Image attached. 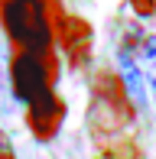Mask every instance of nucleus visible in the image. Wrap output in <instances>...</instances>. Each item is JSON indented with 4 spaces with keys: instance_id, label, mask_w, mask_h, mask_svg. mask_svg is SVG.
<instances>
[{
    "instance_id": "f03ea898",
    "label": "nucleus",
    "mask_w": 156,
    "mask_h": 159,
    "mask_svg": "<svg viewBox=\"0 0 156 159\" xmlns=\"http://www.w3.org/2000/svg\"><path fill=\"white\" fill-rule=\"evenodd\" d=\"M52 81H55V59L52 55L16 49V55L10 62V84H13V94L23 101L26 107L33 101H39L42 94H49Z\"/></svg>"
},
{
    "instance_id": "1a4fd4ad",
    "label": "nucleus",
    "mask_w": 156,
    "mask_h": 159,
    "mask_svg": "<svg viewBox=\"0 0 156 159\" xmlns=\"http://www.w3.org/2000/svg\"><path fill=\"white\" fill-rule=\"evenodd\" d=\"M0 159H16V149H13L10 136H3V133H0Z\"/></svg>"
},
{
    "instance_id": "f257e3e1",
    "label": "nucleus",
    "mask_w": 156,
    "mask_h": 159,
    "mask_svg": "<svg viewBox=\"0 0 156 159\" xmlns=\"http://www.w3.org/2000/svg\"><path fill=\"white\" fill-rule=\"evenodd\" d=\"M0 23L10 42L23 52H49L52 46V16L46 0H0Z\"/></svg>"
},
{
    "instance_id": "20e7f679",
    "label": "nucleus",
    "mask_w": 156,
    "mask_h": 159,
    "mask_svg": "<svg viewBox=\"0 0 156 159\" xmlns=\"http://www.w3.org/2000/svg\"><path fill=\"white\" fill-rule=\"evenodd\" d=\"M62 120H65V104L59 101L55 91H49V94H42L39 101H33L30 107H26V124H30L33 136H36L39 143H49L55 133H59Z\"/></svg>"
},
{
    "instance_id": "0eeeda50",
    "label": "nucleus",
    "mask_w": 156,
    "mask_h": 159,
    "mask_svg": "<svg viewBox=\"0 0 156 159\" xmlns=\"http://www.w3.org/2000/svg\"><path fill=\"white\" fill-rule=\"evenodd\" d=\"M140 71H143L146 84L156 91V36H146L143 39V49H140Z\"/></svg>"
},
{
    "instance_id": "7ed1b4c3",
    "label": "nucleus",
    "mask_w": 156,
    "mask_h": 159,
    "mask_svg": "<svg viewBox=\"0 0 156 159\" xmlns=\"http://www.w3.org/2000/svg\"><path fill=\"white\" fill-rule=\"evenodd\" d=\"M130 117V101L124 94V84L114 75L94 78V104H91V124L98 133H114Z\"/></svg>"
},
{
    "instance_id": "39448f33",
    "label": "nucleus",
    "mask_w": 156,
    "mask_h": 159,
    "mask_svg": "<svg viewBox=\"0 0 156 159\" xmlns=\"http://www.w3.org/2000/svg\"><path fill=\"white\" fill-rule=\"evenodd\" d=\"M59 36H62V46H65V52H68L75 68L78 65H88V59H91V26H88V20L65 16Z\"/></svg>"
},
{
    "instance_id": "423d86ee",
    "label": "nucleus",
    "mask_w": 156,
    "mask_h": 159,
    "mask_svg": "<svg viewBox=\"0 0 156 159\" xmlns=\"http://www.w3.org/2000/svg\"><path fill=\"white\" fill-rule=\"evenodd\" d=\"M117 59H120V84H124L127 101H130L133 107H146V78H143V71H140L137 59H133L124 46H120Z\"/></svg>"
},
{
    "instance_id": "6e6552de",
    "label": "nucleus",
    "mask_w": 156,
    "mask_h": 159,
    "mask_svg": "<svg viewBox=\"0 0 156 159\" xmlns=\"http://www.w3.org/2000/svg\"><path fill=\"white\" fill-rule=\"evenodd\" d=\"M127 3H130L140 16H153L156 13V0H127Z\"/></svg>"
}]
</instances>
